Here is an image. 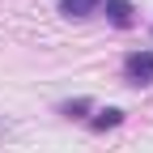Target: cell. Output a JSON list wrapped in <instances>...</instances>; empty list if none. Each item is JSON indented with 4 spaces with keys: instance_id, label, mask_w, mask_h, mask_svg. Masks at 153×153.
<instances>
[{
    "instance_id": "obj_1",
    "label": "cell",
    "mask_w": 153,
    "mask_h": 153,
    "mask_svg": "<svg viewBox=\"0 0 153 153\" xmlns=\"http://www.w3.org/2000/svg\"><path fill=\"white\" fill-rule=\"evenodd\" d=\"M123 76L132 85H153V51H132L123 60Z\"/></svg>"
},
{
    "instance_id": "obj_2",
    "label": "cell",
    "mask_w": 153,
    "mask_h": 153,
    "mask_svg": "<svg viewBox=\"0 0 153 153\" xmlns=\"http://www.w3.org/2000/svg\"><path fill=\"white\" fill-rule=\"evenodd\" d=\"M106 17H111L119 30L132 26V0H106Z\"/></svg>"
},
{
    "instance_id": "obj_3",
    "label": "cell",
    "mask_w": 153,
    "mask_h": 153,
    "mask_svg": "<svg viewBox=\"0 0 153 153\" xmlns=\"http://www.w3.org/2000/svg\"><path fill=\"white\" fill-rule=\"evenodd\" d=\"M119 123H123V111H119V106H106V111H98V115L89 119L94 132H106V128H119Z\"/></svg>"
},
{
    "instance_id": "obj_4",
    "label": "cell",
    "mask_w": 153,
    "mask_h": 153,
    "mask_svg": "<svg viewBox=\"0 0 153 153\" xmlns=\"http://www.w3.org/2000/svg\"><path fill=\"white\" fill-rule=\"evenodd\" d=\"M98 4H102V0H60V13L64 17H89Z\"/></svg>"
},
{
    "instance_id": "obj_5",
    "label": "cell",
    "mask_w": 153,
    "mask_h": 153,
    "mask_svg": "<svg viewBox=\"0 0 153 153\" xmlns=\"http://www.w3.org/2000/svg\"><path fill=\"white\" fill-rule=\"evenodd\" d=\"M85 111H89V98H76V102H64L60 106V115H68V119H81Z\"/></svg>"
}]
</instances>
